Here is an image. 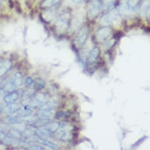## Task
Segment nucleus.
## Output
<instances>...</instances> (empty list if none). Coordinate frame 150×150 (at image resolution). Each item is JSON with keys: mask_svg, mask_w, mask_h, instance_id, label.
<instances>
[{"mask_svg": "<svg viewBox=\"0 0 150 150\" xmlns=\"http://www.w3.org/2000/svg\"><path fill=\"white\" fill-rule=\"evenodd\" d=\"M84 0H72V1L74 4H80L83 2H84Z\"/></svg>", "mask_w": 150, "mask_h": 150, "instance_id": "33", "label": "nucleus"}, {"mask_svg": "<svg viewBox=\"0 0 150 150\" xmlns=\"http://www.w3.org/2000/svg\"><path fill=\"white\" fill-rule=\"evenodd\" d=\"M34 81L33 80V79L31 77H28L26 79V80L25 81V84L26 85V86L30 87L34 84Z\"/></svg>", "mask_w": 150, "mask_h": 150, "instance_id": "31", "label": "nucleus"}, {"mask_svg": "<svg viewBox=\"0 0 150 150\" xmlns=\"http://www.w3.org/2000/svg\"><path fill=\"white\" fill-rule=\"evenodd\" d=\"M40 141L42 144L50 147L51 149H57L58 148V145L57 144H55V143H54L50 141H48V139H40Z\"/></svg>", "mask_w": 150, "mask_h": 150, "instance_id": "24", "label": "nucleus"}, {"mask_svg": "<svg viewBox=\"0 0 150 150\" xmlns=\"http://www.w3.org/2000/svg\"><path fill=\"white\" fill-rule=\"evenodd\" d=\"M117 0H103L102 9L104 11H108L112 8L115 5Z\"/></svg>", "mask_w": 150, "mask_h": 150, "instance_id": "14", "label": "nucleus"}, {"mask_svg": "<svg viewBox=\"0 0 150 150\" xmlns=\"http://www.w3.org/2000/svg\"><path fill=\"white\" fill-rule=\"evenodd\" d=\"M14 7L16 8V11L18 13H21L22 12V9L20 6V4L18 1H16L15 2H14Z\"/></svg>", "mask_w": 150, "mask_h": 150, "instance_id": "29", "label": "nucleus"}, {"mask_svg": "<svg viewBox=\"0 0 150 150\" xmlns=\"http://www.w3.org/2000/svg\"><path fill=\"white\" fill-rule=\"evenodd\" d=\"M88 6L90 17L92 18H96L102 10V3L100 0H90Z\"/></svg>", "mask_w": 150, "mask_h": 150, "instance_id": "3", "label": "nucleus"}, {"mask_svg": "<svg viewBox=\"0 0 150 150\" xmlns=\"http://www.w3.org/2000/svg\"><path fill=\"white\" fill-rule=\"evenodd\" d=\"M1 111H2V109L1 107H0V114H1Z\"/></svg>", "mask_w": 150, "mask_h": 150, "instance_id": "34", "label": "nucleus"}, {"mask_svg": "<svg viewBox=\"0 0 150 150\" xmlns=\"http://www.w3.org/2000/svg\"><path fill=\"white\" fill-rule=\"evenodd\" d=\"M45 128L47 129L51 133L56 132L58 128L60 127V124L57 122H48L45 125Z\"/></svg>", "mask_w": 150, "mask_h": 150, "instance_id": "15", "label": "nucleus"}, {"mask_svg": "<svg viewBox=\"0 0 150 150\" xmlns=\"http://www.w3.org/2000/svg\"><path fill=\"white\" fill-rule=\"evenodd\" d=\"M36 135L40 138V139H48L51 138V132L47 129H38L35 131Z\"/></svg>", "mask_w": 150, "mask_h": 150, "instance_id": "10", "label": "nucleus"}, {"mask_svg": "<svg viewBox=\"0 0 150 150\" xmlns=\"http://www.w3.org/2000/svg\"><path fill=\"white\" fill-rule=\"evenodd\" d=\"M44 148L38 146V145H32V146H30V147L28 148V149H37V150H38V149H43Z\"/></svg>", "mask_w": 150, "mask_h": 150, "instance_id": "32", "label": "nucleus"}, {"mask_svg": "<svg viewBox=\"0 0 150 150\" xmlns=\"http://www.w3.org/2000/svg\"><path fill=\"white\" fill-rule=\"evenodd\" d=\"M33 111L29 108H18L13 112V117L17 118H23L30 115Z\"/></svg>", "mask_w": 150, "mask_h": 150, "instance_id": "9", "label": "nucleus"}, {"mask_svg": "<svg viewBox=\"0 0 150 150\" xmlns=\"http://www.w3.org/2000/svg\"><path fill=\"white\" fill-rule=\"evenodd\" d=\"M6 122L9 124H21L23 122V121L20 119V118L13 117H8L5 120Z\"/></svg>", "mask_w": 150, "mask_h": 150, "instance_id": "23", "label": "nucleus"}, {"mask_svg": "<svg viewBox=\"0 0 150 150\" xmlns=\"http://www.w3.org/2000/svg\"><path fill=\"white\" fill-rule=\"evenodd\" d=\"M129 12L135 11L139 4L140 0H126Z\"/></svg>", "mask_w": 150, "mask_h": 150, "instance_id": "13", "label": "nucleus"}, {"mask_svg": "<svg viewBox=\"0 0 150 150\" xmlns=\"http://www.w3.org/2000/svg\"><path fill=\"white\" fill-rule=\"evenodd\" d=\"M116 44V39L115 38H112L108 41H107L104 45V49L105 50H109L111 48H112L115 44Z\"/></svg>", "mask_w": 150, "mask_h": 150, "instance_id": "26", "label": "nucleus"}, {"mask_svg": "<svg viewBox=\"0 0 150 150\" xmlns=\"http://www.w3.org/2000/svg\"><path fill=\"white\" fill-rule=\"evenodd\" d=\"M60 0H44L40 6L42 9H48L57 5Z\"/></svg>", "mask_w": 150, "mask_h": 150, "instance_id": "12", "label": "nucleus"}, {"mask_svg": "<svg viewBox=\"0 0 150 150\" xmlns=\"http://www.w3.org/2000/svg\"><path fill=\"white\" fill-rule=\"evenodd\" d=\"M69 116V115L65 112L64 111H59L58 113L56 114V117L58 119H61V118H68Z\"/></svg>", "mask_w": 150, "mask_h": 150, "instance_id": "28", "label": "nucleus"}, {"mask_svg": "<svg viewBox=\"0 0 150 150\" xmlns=\"http://www.w3.org/2000/svg\"><path fill=\"white\" fill-rule=\"evenodd\" d=\"M9 134L13 138H14L16 139H20L23 136V134L21 133V132L18 129L14 128H12L10 129Z\"/></svg>", "mask_w": 150, "mask_h": 150, "instance_id": "22", "label": "nucleus"}, {"mask_svg": "<svg viewBox=\"0 0 150 150\" xmlns=\"http://www.w3.org/2000/svg\"><path fill=\"white\" fill-rule=\"evenodd\" d=\"M119 15V11L117 8H114L111 10L108 14L103 16L100 19V23L103 25L108 26L112 24L118 19Z\"/></svg>", "mask_w": 150, "mask_h": 150, "instance_id": "2", "label": "nucleus"}, {"mask_svg": "<svg viewBox=\"0 0 150 150\" xmlns=\"http://www.w3.org/2000/svg\"><path fill=\"white\" fill-rule=\"evenodd\" d=\"M69 20L70 16L69 14L67 13L61 16L57 21L55 25L57 31L61 34L65 33L69 28Z\"/></svg>", "mask_w": 150, "mask_h": 150, "instance_id": "1", "label": "nucleus"}, {"mask_svg": "<svg viewBox=\"0 0 150 150\" xmlns=\"http://www.w3.org/2000/svg\"><path fill=\"white\" fill-rule=\"evenodd\" d=\"M54 107V105L52 104V103L48 101L42 104L40 108V110H53Z\"/></svg>", "mask_w": 150, "mask_h": 150, "instance_id": "27", "label": "nucleus"}, {"mask_svg": "<svg viewBox=\"0 0 150 150\" xmlns=\"http://www.w3.org/2000/svg\"><path fill=\"white\" fill-rule=\"evenodd\" d=\"M16 85L13 80H10L5 84L4 87V90L8 93H12L15 91L16 89Z\"/></svg>", "mask_w": 150, "mask_h": 150, "instance_id": "16", "label": "nucleus"}, {"mask_svg": "<svg viewBox=\"0 0 150 150\" xmlns=\"http://www.w3.org/2000/svg\"><path fill=\"white\" fill-rule=\"evenodd\" d=\"M53 113L52 110H40L38 115L41 118L47 120L53 116Z\"/></svg>", "mask_w": 150, "mask_h": 150, "instance_id": "17", "label": "nucleus"}, {"mask_svg": "<svg viewBox=\"0 0 150 150\" xmlns=\"http://www.w3.org/2000/svg\"><path fill=\"white\" fill-rule=\"evenodd\" d=\"M59 138L63 141H69L72 138V135L67 131L63 130L59 134Z\"/></svg>", "mask_w": 150, "mask_h": 150, "instance_id": "21", "label": "nucleus"}, {"mask_svg": "<svg viewBox=\"0 0 150 150\" xmlns=\"http://www.w3.org/2000/svg\"><path fill=\"white\" fill-rule=\"evenodd\" d=\"M12 62L8 59H4L0 61V77L3 76L12 67Z\"/></svg>", "mask_w": 150, "mask_h": 150, "instance_id": "7", "label": "nucleus"}, {"mask_svg": "<svg viewBox=\"0 0 150 150\" xmlns=\"http://www.w3.org/2000/svg\"><path fill=\"white\" fill-rule=\"evenodd\" d=\"M100 54V50L98 47H94L91 51L89 52L87 56V61L88 64H93L97 59L99 55Z\"/></svg>", "mask_w": 150, "mask_h": 150, "instance_id": "6", "label": "nucleus"}, {"mask_svg": "<svg viewBox=\"0 0 150 150\" xmlns=\"http://www.w3.org/2000/svg\"><path fill=\"white\" fill-rule=\"evenodd\" d=\"M112 32V29L110 27L108 26H105L104 27L99 29L96 33V40L98 42H103L111 35Z\"/></svg>", "mask_w": 150, "mask_h": 150, "instance_id": "5", "label": "nucleus"}, {"mask_svg": "<svg viewBox=\"0 0 150 150\" xmlns=\"http://www.w3.org/2000/svg\"><path fill=\"white\" fill-rule=\"evenodd\" d=\"M147 138V137L145 136V137H143L142 138H141L138 141H137L132 146V148H135V147H137L138 146H139L141 144H142L143 142V141H144Z\"/></svg>", "mask_w": 150, "mask_h": 150, "instance_id": "30", "label": "nucleus"}, {"mask_svg": "<svg viewBox=\"0 0 150 150\" xmlns=\"http://www.w3.org/2000/svg\"><path fill=\"white\" fill-rule=\"evenodd\" d=\"M55 11L52 8H48L44 11L41 14L42 20L46 23H50L52 21L55 17Z\"/></svg>", "mask_w": 150, "mask_h": 150, "instance_id": "8", "label": "nucleus"}, {"mask_svg": "<svg viewBox=\"0 0 150 150\" xmlns=\"http://www.w3.org/2000/svg\"><path fill=\"white\" fill-rule=\"evenodd\" d=\"M149 11V0H145L141 8V14L143 16H146Z\"/></svg>", "mask_w": 150, "mask_h": 150, "instance_id": "20", "label": "nucleus"}, {"mask_svg": "<svg viewBox=\"0 0 150 150\" xmlns=\"http://www.w3.org/2000/svg\"><path fill=\"white\" fill-rule=\"evenodd\" d=\"M18 98V94L17 92L13 91L12 93H10L9 94L6 96L4 97V101L6 103L10 104L14 103L16 101H17Z\"/></svg>", "mask_w": 150, "mask_h": 150, "instance_id": "11", "label": "nucleus"}, {"mask_svg": "<svg viewBox=\"0 0 150 150\" xmlns=\"http://www.w3.org/2000/svg\"><path fill=\"white\" fill-rule=\"evenodd\" d=\"M14 81L17 87H20L23 83V76L20 72H17L14 74Z\"/></svg>", "mask_w": 150, "mask_h": 150, "instance_id": "19", "label": "nucleus"}, {"mask_svg": "<svg viewBox=\"0 0 150 150\" xmlns=\"http://www.w3.org/2000/svg\"><path fill=\"white\" fill-rule=\"evenodd\" d=\"M34 88L37 91L42 90L45 86V82L41 78H37L34 81Z\"/></svg>", "mask_w": 150, "mask_h": 150, "instance_id": "18", "label": "nucleus"}, {"mask_svg": "<svg viewBox=\"0 0 150 150\" xmlns=\"http://www.w3.org/2000/svg\"><path fill=\"white\" fill-rule=\"evenodd\" d=\"M89 32V28L87 25H84L79 30L76 38V44L78 47H81L86 42Z\"/></svg>", "mask_w": 150, "mask_h": 150, "instance_id": "4", "label": "nucleus"}, {"mask_svg": "<svg viewBox=\"0 0 150 150\" xmlns=\"http://www.w3.org/2000/svg\"><path fill=\"white\" fill-rule=\"evenodd\" d=\"M0 4H1V1H0Z\"/></svg>", "mask_w": 150, "mask_h": 150, "instance_id": "35", "label": "nucleus"}, {"mask_svg": "<svg viewBox=\"0 0 150 150\" xmlns=\"http://www.w3.org/2000/svg\"><path fill=\"white\" fill-rule=\"evenodd\" d=\"M60 127L62 130L65 131H71L74 129V126L71 124V123L68 122H62L60 125Z\"/></svg>", "mask_w": 150, "mask_h": 150, "instance_id": "25", "label": "nucleus"}]
</instances>
